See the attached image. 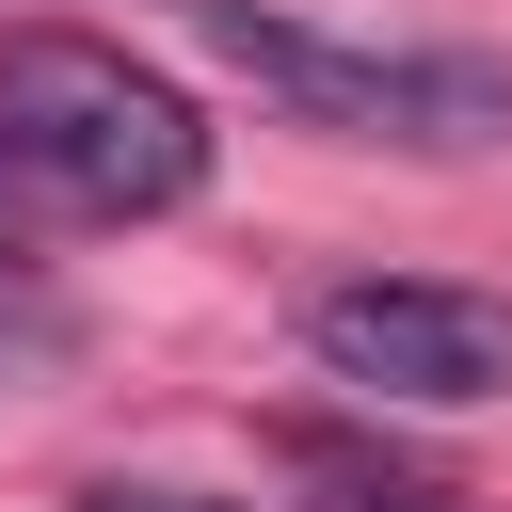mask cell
<instances>
[{"label": "cell", "instance_id": "cell-4", "mask_svg": "<svg viewBox=\"0 0 512 512\" xmlns=\"http://www.w3.org/2000/svg\"><path fill=\"white\" fill-rule=\"evenodd\" d=\"M288 480H304L320 512H464L432 464H400V448H368V432H288Z\"/></svg>", "mask_w": 512, "mask_h": 512}, {"label": "cell", "instance_id": "cell-6", "mask_svg": "<svg viewBox=\"0 0 512 512\" xmlns=\"http://www.w3.org/2000/svg\"><path fill=\"white\" fill-rule=\"evenodd\" d=\"M64 512H256V496H192V480H80Z\"/></svg>", "mask_w": 512, "mask_h": 512}, {"label": "cell", "instance_id": "cell-1", "mask_svg": "<svg viewBox=\"0 0 512 512\" xmlns=\"http://www.w3.org/2000/svg\"><path fill=\"white\" fill-rule=\"evenodd\" d=\"M0 192L48 224H176L208 192V112L112 32H0Z\"/></svg>", "mask_w": 512, "mask_h": 512}, {"label": "cell", "instance_id": "cell-3", "mask_svg": "<svg viewBox=\"0 0 512 512\" xmlns=\"http://www.w3.org/2000/svg\"><path fill=\"white\" fill-rule=\"evenodd\" d=\"M304 368L352 384V400H416V416L512 400V288H464V272H352V288L304 304Z\"/></svg>", "mask_w": 512, "mask_h": 512}, {"label": "cell", "instance_id": "cell-5", "mask_svg": "<svg viewBox=\"0 0 512 512\" xmlns=\"http://www.w3.org/2000/svg\"><path fill=\"white\" fill-rule=\"evenodd\" d=\"M48 352H64V304H48V288L0 256V384H16V368H48Z\"/></svg>", "mask_w": 512, "mask_h": 512}, {"label": "cell", "instance_id": "cell-2", "mask_svg": "<svg viewBox=\"0 0 512 512\" xmlns=\"http://www.w3.org/2000/svg\"><path fill=\"white\" fill-rule=\"evenodd\" d=\"M176 16L320 144H384V160H496L512 144V64H480V48H368L288 0H176Z\"/></svg>", "mask_w": 512, "mask_h": 512}]
</instances>
